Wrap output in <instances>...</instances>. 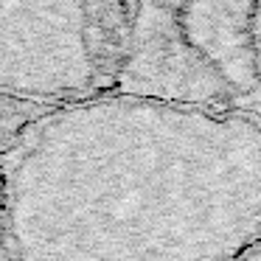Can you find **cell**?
<instances>
[{
  "instance_id": "6da1fadb",
  "label": "cell",
  "mask_w": 261,
  "mask_h": 261,
  "mask_svg": "<svg viewBox=\"0 0 261 261\" xmlns=\"http://www.w3.org/2000/svg\"><path fill=\"white\" fill-rule=\"evenodd\" d=\"M110 85L182 107H261V0H129Z\"/></svg>"
},
{
  "instance_id": "7a4b0ae2",
  "label": "cell",
  "mask_w": 261,
  "mask_h": 261,
  "mask_svg": "<svg viewBox=\"0 0 261 261\" xmlns=\"http://www.w3.org/2000/svg\"><path fill=\"white\" fill-rule=\"evenodd\" d=\"M0 236H6V225H3V219H0Z\"/></svg>"
}]
</instances>
